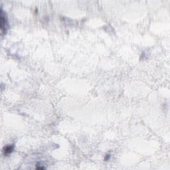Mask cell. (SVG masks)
<instances>
[{"instance_id":"1","label":"cell","mask_w":170,"mask_h":170,"mask_svg":"<svg viewBox=\"0 0 170 170\" xmlns=\"http://www.w3.org/2000/svg\"><path fill=\"white\" fill-rule=\"evenodd\" d=\"M0 27H1V35L5 33L7 31V28L8 26L7 20L5 17V13L2 9H1V15H0Z\"/></svg>"},{"instance_id":"2","label":"cell","mask_w":170,"mask_h":170,"mask_svg":"<svg viewBox=\"0 0 170 170\" xmlns=\"http://www.w3.org/2000/svg\"><path fill=\"white\" fill-rule=\"evenodd\" d=\"M13 150V147L11 146H8L4 147L3 149V153L5 155H9V153H11Z\"/></svg>"}]
</instances>
